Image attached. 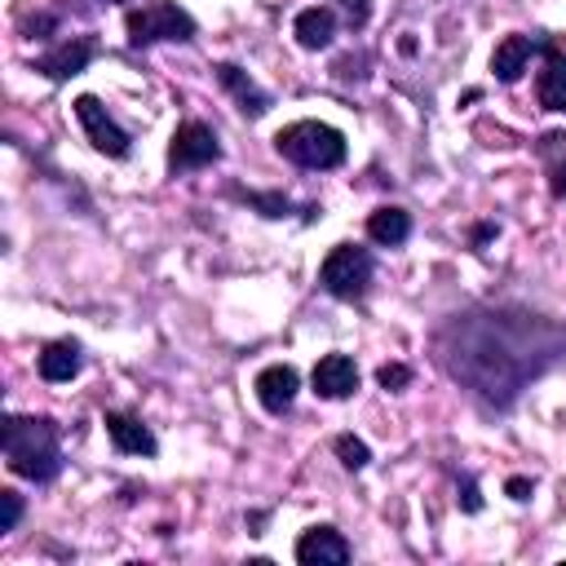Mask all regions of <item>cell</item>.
<instances>
[{
  "instance_id": "obj_1",
  "label": "cell",
  "mask_w": 566,
  "mask_h": 566,
  "mask_svg": "<svg viewBox=\"0 0 566 566\" xmlns=\"http://www.w3.org/2000/svg\"><path fill=\"white\" fill-rule=\"evenodd\" d=\"M433 349L447 376L469 385L491 407H509L526 380L566 358V332L535 314L473 310L447 318L433 336Z\"/></svg>"
},
{
  "instance_id": "obj_2",
  "label": "cell",
  "mask_w": 566,
  "mask_h": 566,
  "mask_svg": "<svg viewBox=\"0 0 566 566\" xmlns=\"http://www.w3.org/2000/svg\"><path fill=\"white\" fill-rule=\"evenodd\" d=\"M0 442H4V460L18 478H31V482L57 478L62 447H57V424L49 416H4Z\"/></svg>"
},
{
  "instance_id": "obj_3",
  "label": "cell",
  "mask_w": 566,
  "mask_h": 566,
  "mask_svg": "<svg viewBox=\"0 0 566 566\" xmlns=\"http://www.w3.org/2000/svg\"><path fill=\"white\" fill-rule=\"evenodd\" d=\"M274 150L301 168H336L345 164V133L323 119H296L274 133Z\"/></svg>"
},
{
  "instance_id": "obj_4",
  "label": "cell",
  "mask_w": 566,
  "mask_h": 566,
  "mask_svg": "<svg viewBox=\"0 0 566 566\" xmlns=\"http://www.w3.org/2000/svg\"><path fill=\"white\" fill-rule=\"evenodd\" d=\"M195 35V18L186 9H177L172 0H150L142 9L128 13V44H159V40H190Z\"/></svg>"
},
{
  "instance_id": "obj_5",
  "label": "cell",
  "mask_w": 566,
  "mask_h": 566,
  "mask_svg": "<svg viewBox=\"0 0 566 566\" xmlns=\"http://www.w3.org/2000/svg\"><path fill=\"white\" fill-rule=\"evenodd\" d=\"M371 270H376V265H371V252H367V248L340 243V248H332L327 261L318 265V283H323V292H332V296H340V301H354V296L367 292Z\"/></svg>"
},
{
  "instance_id": "obj_6",
  "label": "cell",
  "mask_w": 566,
  "mask_h": 566,
  "mask_svg": "<svg viewBox=\"0 0 566 566\" xmlns=\"http://www.w3.org/2000/svg\"><path fill=\"white\" fill-rule=\"evenodd\" d=\"M217 155H221V146H217V133H212L208 124H199V119L177 124L172 146H168V164H172V172L203 168V164H212Z\"/></svg>"
},
{
  "instance_id": "obj_7",
  "label": "cell",
  "mask_w": 566,
  "mask_h": 566,
  "mask_svg": "<svg viewBox=\"0 0 566 566\" xmlns=\"http://www.w3.org/2000/svg\"><path fill=\"white\" fill-rule=\"evenodd\" d=\"M75 119L84 124V133H88V142L102 150V155H111V159H124L128 155V133L106 115V106L93 97V93H84V97H75Z\"/></svg>"
},
{
  "instance_id": "obj_8",
  "label": "cell",
  "mask_w": 566,
  "mask_h": 566,
  "mask_svg": "<svg viewBox=\"0 0 566 566\" xmlns=\"http://www.w3.org/2000/svg\"><path fill=\"white\" fill-rule=\"evenodd\" d=\"M93 57H97V40H93V35H75V40L53 44L49 53H40V57H35V71H44L49 80H71V75H80Z\"/></svg>"
},
{
  "instance_id": "obj_9",
  "label": "cell",
  "mask_w": 566,
  "mask_h": 566,
  "mask_svg": "<svg viewBox=\"0 0 566 566\" xmlns=\"http://www.w3.org/2000/svg\"><path fill=\"white\" fill-rule=\"evenodd\" d=\"M296 562L301 566H345L349 562V544L336 526H310L296 539Z\"/></svg>"
},
{
  "instance_id": "obj_10",
  "label": "cell",
  "mask_w": 566,
  "mask_h": 566,
  "mask_svg": "<svg viewBox=\"0 0 566 566\" xmlns=\"http://www.w3.org/2000/svg\"><path fill=\"white\" fill-rule=\"evenodd\" d=\"M256 402L270 411V416H283L292 402H296V389H301V376H296V367H287V363H274V367H265L261 376H256Z\"/></svg>"
},
{
  "instance_id": "obj_11",
  "label": "cell",
  "mask_w": 566,
  "mask_h": 566,
  "mask_svg": "<svg viewBox=\"0 0 566 566\" xmlns=\"http://www.w3.org/2000/svg\"><path fill=\"white\" fill-rule=\"evenodd\" d=\"M310 380H314V394L318 398H349L358 389V367H354L349 354H323L314 363V376Z\"/></svg>"
},
{
  "instance_id": "obj_12",
  "label": "cell",
  "mask_w": 566,
  "mask_h": 566,
  "mask_svg": "<svg viewBox=\"0 0 566 566\" xmlns=\"http://www.w3.org/2000/svg\"><path fill=\"white\" fill-rule=\"evenodd\" d=\"M106 433H111V442H115V451H124V455H155V433L137 420V416H128V411H106Z\"/></svg>"
},
{
  "instance_id": "obj_13",
  "label": "cell",
  "mask_w": 566,
  "mask_h": 566,
  "mask_svg": "<svg viewBox=\"0 0 566 566\" xmlns=\"http://www.w3.org/2000/svg\"><path fill=\"white\" fill-rule=\"evenodd\" d=\"M535 97L544 111H566V53L562 49H544V71L535 80Z\"/></svg>"
},
{
  "instance_id": "obj_14",
  "label": "cell",
  "mask_w": 566,
  "mask_h": 566,
  "mask_svg": "<svg viewBox=\"0 0 566 566\" xmlns=\"http://www.w3.org/2000/svg\"><path fill=\"white\" fill-rule=\"evenodd\" d=\"M531 53H535V40H531V35H504V40L495 44V53H491L495 80H500V84H513V80L526 71Z\"/></svg>"
},
{
  "instance_id": "obj_15",
  "label": "cell",
  "mask_w": 566,
  "mask_h": 566,
  "mask_svg": "<svg viewBox=\"0 0 566 566\" xmlns=\"http://www.w3.org/2000/svg\"><path fill=\"white\" fill-rule=\"evenodd\" d=\"M217 80L239 97L243 115H265V111H270V93H265L248 71H239L234 62H221V66H217Z\"/></svg>"
},
{
  "instance_id": "obj_16",
  "label": "cell",
  "mask_w": 566,
  "mask_h": 566,
  "mask_svg": "<svg viewBox=\"0 0 566 566\" xmlns=\"http://www.w3.org/2000/svg\"><path fill=\"white\" fill-rule=\"evenodd\" d=\"M80 363H84V354H80L75 340H53V345H44V354H40V376H44L49 385H66V380L80 376Z\"/></svg>"
},
{
  "instance_id": "obj_17",
  "label": "cell",
  "mask_w": 566,
  "mask_h": 566,
  "mask_svg": "<svg viewBox=\"0 0 566 566\" xmlns=\"http://www.w3.org/2000/svg\"><path fill=\"white\" fill-rule=\"evenodd\" d=\"M301 49H327L332 35H336V13L327 4H314V9H301L296 22H292Z\"/></svg>"
},
{
  "instance_id": "obj_18",
  "label": "cell",
  "mask_w": 566,
  "mask_h": 566,
  "mask_svg": "<svg viewBox=\"0 0 566 566\" xmlns=\"http://www.w3.org/2000/svg\"><path fill=\"white\" fill-rule=\"evenodd\" d=\"M367 234H371L380 248H398V243H407V234H411V212H402V208H376V212L367 217Z\"/></svg>"
},
{
  "instance_id": "obj_19",
  "label": "cell",
  "mask_w": 566,
  "mask_h": 566,
  "mask_svg": "<svg viewBox=\"0 0 566 566\" xmlns=\"http://www.w3.org/2000/svg\"><path fill=\"white\" fill-rule=\"evenodd\" d=\"M336 455H340V464H345V469H363V464L371 460L367 442H363V438H354V433H340V438H336Z\"/></svg>"
},
{
  "instance_id": "obj_20",
  "label": "cell",
  "mask_w": 566,
  "mask_h": 566,
  "mask_svg": "<svg viewBox=\"0 0 566 566\" xmlns=\"http://www.w3.org/2000/svg\"><path fill=\"white\" fill-rule=\"evenodd\" d=\"M0 504H4L0 531H13V526H18V517H22V495H18V491H0Z\"/></svg>"
},
{
  "instance_id": "obj_21",
  "label": "cell",
  "mask_w": 566,
  "mask_h": 566,
  "mask_svg": "<svg viewBox=\"0 0 566 566\" xmlns=\"http://www.w3.org/2000/svg\"><path fill=\"white\" fill-rule=\"evenodd\" d=\"M376 380H380V385H385V389H402V385H407V380H411V371H407V367H402V363H385V367H380V371H376Z\"/></svg>"
},
{
  "instance_id": "obj_22",
  "label": "cell",
  "mask_w": 566,
  "mask_h": 566,
  "mask_svg": "<svg viewBox=\"0 0 566 566\" xmlns=\"http://www.w3.org/2000/svg\"><path fill=\"white\" fill-rule=\"evenodd\" d=\"M553 195H557V199H566V159L553 168Z\"/></svg>"
},
{
  "instance_id": "obj_23",
  "label": "cell",
  "mask_w": 566,
  "mask_h": 566,
  "mask_svg": "<svg viewBox=\"0 0 566 566\" xmlns=\"http://www.w3.org/2000/svg\"><path fill=\"white\" fill-rule=\"evenodd\" d=\"M509 495H513V500H526V495H531V482H526V478H509Z\"/></svg>"
}]
</instances>
